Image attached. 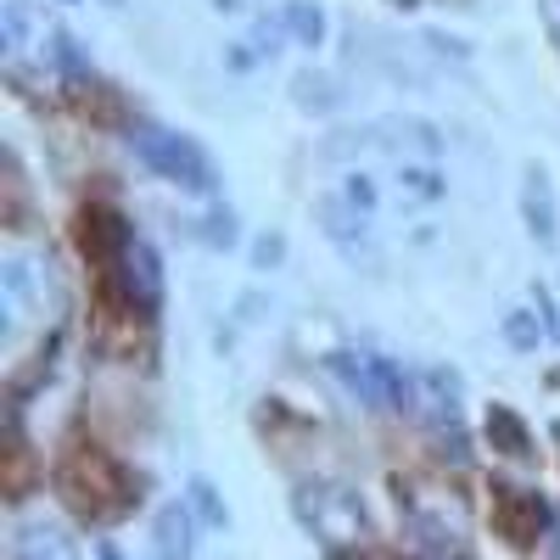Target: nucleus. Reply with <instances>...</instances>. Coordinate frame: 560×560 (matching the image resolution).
<instances>
[{
    "mask_svg": "<svg viewBox=\"0 0 560 560\" xmlns=\"http://www.w3.org/2000/svg\"><path fill=\"white\" fill-rule=\"evenodd\" d=\"M292 504H298L303 527H308L325 549H359V544L370 538L364 504H359V493L342 488V482H303Z\"/></svg>",
    "mask_w": 560,
    "mask_h": 560,
    "instance_id": "1",
    "label": "nucleus"
},
{
    "mask_svg": "<svg viewBox=\"0 0 560 560\" xmlns=\"http://www.w3.org/2000/svg\"><path fill=\"white\" fill-rule=\"evenodd\" d=\"M57 308V275H51V258L23 247V253H7L0 258V314L7 325H34Z\"/></svg>",
    "mask_w": 560,
    "mask_h": 560,
    "instance_id": "2",
    "label": "nucleus"
},
{
    "mask_svg": "<svg viewBox=\"0 0 560 560\" xmlns=\"http://www.w3.org/2000/svg\"><path fill=\"white\" fill-rule=\"evenodd\" d=\"M129 147H135V158L147 163L152 174L185 185V191H213V163H208V152L197 147L191 135H174V129H158V124H140V129L129 135Z\"/></svg>",
    "mask_w": 560,
    "mask_h": 560,
    "instance_id": "3",
    "label": "nucleus"
},
{
    "mask_svg": "<svg viewBox=\"0 0 560 560\" xmlns=\"http://www.w3.org/2000/svg\"><path fill=\"white\" fill-rule=\"evenodd\" d=\"M331 370L348 382V393L364 398L370 409H415V376L398 370L387 353H337Z\"/></svg>",
    "mask_w": 560,
    "mask_h": 560,
    "instance_id": "4",
    "label": "nucleus"
},
{
    "mask_svg": "<svg viewBox=\"0 0 560 560\" xmlns=\"http://www.w3.org/2000/svg\"><path fill=\"white\" fill-rule=\"evenodd\" d=\"M62 493L73 499L79 516H113V510H124L118 499L129 493V477L118 471L102 448H79L62 465Z\"/></svg>",
    "mask_w": 560,
    "mask_h": 560,
    "instance_id": "5",
    "label": "nucleus"
},
{
    "mask_svg": "<svg viewBox=\"0 0 560 560\" xmlns=\"http://www.w3.org/2000/svg\"><path fill=\"white\" fill-rule=\"evenodd\" d=\"M113 280H118V298L135 308V314H152L158 303H163V264H158V253H152V242H129L124 247V258L113 264Z\"/></svg>",
    "mask_w": 560,
    "mask_h": 560,
    "instance_id": "6",
    "label": "nucleus"
},
{
    "mask_svg": "<svg viewBox=\"0 0 560 560\" xmlns=\"http://www.w3.org/2000/svg\"><path fill=\"white\" fill-rule=\"evenodd\" d=\"M493 522H499V533H504L510 544H538L549 510H544V499H538L533 488L499 482V488H493Z\"/></svg>",
    "mask_w": 560,
    "mask_h": 560,
    "instance_id": "7",
    "label": "nucleus"
},
{
    "mask_svg": "<svg viewBox=\"0 0 560 560\" xmlns=\"http://www.w3.org/2000/svg\"><path fill=\"white\" fill-rule=\"evenodd\" d=\"M129 242H135V230H129L113 208H84V219H79V247L96 258L102 269H113Z\"/></svg>",
    "mask_w": 560,
    "mask_h": 560,
    "instance_id": "8",
    "label": "nucleus"
},
{
    "mask_svg": "<svg viewBox=\"0 0 560 560\" xmlns=\"http://www.w3.org/2000/svg\"><path fill=\"white\" fill-rule=\"evenodd\" d=\"M522 219H527V230H533L538 247H555V236H560V208H555V185H549V174H544L538 163H527V174H522Z\"/></svg>",
    "mask_w": 560,
    "mask_h": 560,
    "instance_id": "9",
    "label": "nucleus"
},
{
    "mask_svg": "<svg viewBox=\"0 0 560 560\" xmlns=\"http://www.w3.org/2000/svg\"><path fill=\"white\" fill-rule=\"evenodd\" d=\"M415 409L432 420V432H454L459 427V376H448V370H420Z\"/></svg>",
    "mask_w": 560,
    "mask_h": 560,
    "instance_id": "10",
    "label": "nucleus"
},
{
    "mask_svg": "<svg viewBox=\"0 0 560 560\" xmlns=\"http://www.w3.org/2000/svg\"><path fill=\"white\" fill-rule=\"evenodd\" d=\"M319 219H325V236H331L353 264H376V247H370V213L331 197V202H319Z\"/></svg>",
    "mask_w": 560,
    "mask_h": 560,
    "instance_id": "11",
    "label": "nucleus"
},
{
    "mask_svg": "<svg viewBox=\"0 0 560 560\" xmlns=\"http://www.w3.org/2000/svg\"><path fill=\"white\" fill-rule=\"evenodd\" d=\"M45 18L28 7V0H7L0 7V45H7V62H23V57H34L39 45H45Z\"/></svg>",
    "mask_w": 560,
    "mask_h": 560,
    "instance_id": "12",
    "label": "nucleus"
},
{
    "mask_svg": "<svg viewBox=\"0 0 560 560\" xmlns=\"http://www.w3.org/2000/svg\"><path fill=\"white\" fill-rule=\"evenodd\" d=\"M152 549H158V560H191V549H197L191 510H185V504H163L158 522H152Z\"/></svg>",
    "mask_w": 560,
    "mask_h": 560,
    "instance_id": "13",
    "label": "nucleus"
},
{
    "mask_svg": "<svg viewBox=\"0 0 560 560\" xmlns=\"http://www.w3.org/2000/svg\"><path fill=\"white\" fill-rule=\"evenodd\" d=\"M393 185H398V202H409V208H427V202H438L448 185H443V168L432 163V158H404L398 168H393Z\"/></svg>",
    "mask_w": 560,
    "mask_h": 560,
    "instance_id": "14",
    "label": "nucleus"
},
{
    "mask_svg": "<svg viewBox=\"0 0 560 560\" xmlns=\"http://www.w3.org/2000/svg\"><path fill=\"white\" fill-rule=\"evenodd\" d=\"M12 560H79V549L57 522H28V527H18Z\"/></svg>",
    "mask_w": 560,
    "mask_h": 560,
    "instance_id": "15",
    "label": "nucleus"
},
{
    "mask_svg": "<svg viewBox=\"0 0 560 560\" xmlns=\"http://www.w3.org/2000/svg\"><path fill=\"white\" fill-rule=\"evenodd\" d=\"M488 438H493V448H499V454H510V459H527V454H533V432H527V420H522L516 409H504V404H493V409H488Z\"/></svg>",
    "mask_w": 560,
    "mask_h": 560,
    "instance_id": "16",
    "label": "nucleus"
},
{
    "mask_svg": "<svg viewBox=\"0 0 560 560\" xmlns=\"http://www.w3.org/2000/svg\"><path fill=\"white\" fill-rule=\"evenodd\" d=\"M504 342L522 348V353H538V348H544V319H538L533 308H510V314H504Z\"/></svg>",
    "mask_w": 560,
    "mask_h": 560,
    "instance_id": "17",
    "label": "nucleus"
},
{
    "mask_svg": "<svg viewBox=\"0 0 560 560\" xmlns=\"http://www.w3.org/2000/svg\"><path fill=\"white\" fill-rule=\"evenodd\" d=\"M280 18H287V34H298V45H319L325 39V12L314 7V0H292Z\"/></svg>",
    "mask_w": 560,
    "mask_h": 560,
    "instance_id": "18",
    "label": "nucleus"
},
{
    "mask_svg": "<svg viewBox=\"0 0 560 560\" xmlns=\"http://www.w3.org/2000/svg\"><path fill=\"white\" fill-rule=\"evenodd\" d=\"M342 202H348V208H359V213H376V202H382L376 179H370L364 168H348V174H342Z\"/></svg>",
    "mask_w": 560,
    "mask_h": 560,
    "instance_id": "19",
    "label": "nucleus"
},
{
    "mask_svg": "<svg viewBox=\"0 0 560 560\" xmlns=\"http://www.w3.org/2000/svg\"><path fill=\"white\" fill-rule=\"evenodd\" d=\"M191 504H197V516H202L208 527H224V522H230V510L219 504V493H213V482H202V477L191 482Z\"/></svg>",
    "mask_w": 560,
    "mask_h": 560,
    "instance_id": "20",
    "label": "nucleus"
},
{
    "mask_svg": "<svg viewBox=\"0 0 560 560\" xmlns=\"http://www.w3.org/2000/svg\"><path fill=\"white\" fill-rule=\"evenodd\" d=\"M280 253H287V242H280V236H264V242H258V247H253V258H258V264H264V269H269V264H275V258H280Z\"/></svg>",
    "mask_w": 560,
    "mask_h": 560,
    "instance_id": "21",
    "label": "nucleus"
},
{
    "mask_svg": "<svg viewBox=\"0 0 560 560\" xmlns=\"http://www.w3.org/2000/svg\"><path fill=\"white\" fill-rule=\"evenodd\" d=\"M213 7H219V12H236V18H242V12H253V7H258V0H213Z\"/></svg>",
    "mask_w": 560,
    "mask_h": 560,
    "instance_id": "22",
    "label": "nucleus"
},
{
    "mask_svg": "<svg viewBox=\"0 0 560 560\" xmlns=\"http://www.w3.org/2000/svg\"><path fill=\"white\" fill-rule=\"evenodd\" d=\"M544 18H549V28L560 34V0H544Z\"/></svg>",
    "mask_w": 560,
    "mask_h": 560,
    "instance_id": "23",
    "label": "nucleus"
},
{
    "mask_svg": "<svg viewBox=\"0 0 560 560\" xmlns=\"http://www.w3.org/2000/svg\"><path fill=\"white\" fill-rule=\"evenodd\" d=\"M102 560H118V549H113V544H102Z\"/></svg>",
    "mask_w": 560,
    "mask_h": 560,
    "instance_id": "24",
    "label": "nucleus"
},
{
    "mask_svg": "<svg viewBox=\"0 0 560 560\" xmlns=\"http://www.w3.org/2000/svg\"><path fill=\"white\" fill-rule=\"evenodd\" d=\"M102 7H129V0H102Z\"/></svg>",
    "mask_w": 560,
    "mask_h": 560,
    "instance_id": "25",
    "label": "nucleus"
}]
</instances>
